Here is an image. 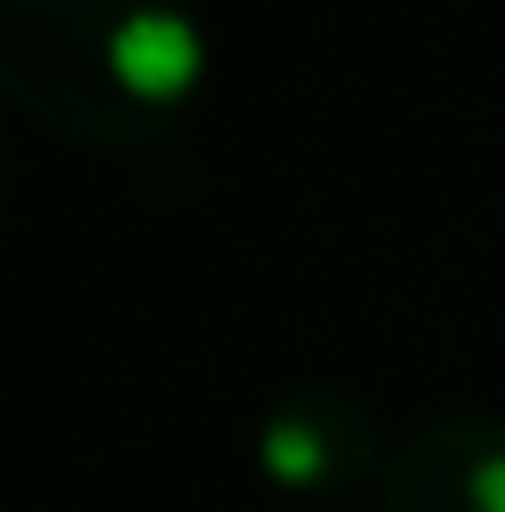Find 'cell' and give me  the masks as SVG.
<instances>
[{
  "instance_id": "7a4b0ae2",
  "label": "cell",
  "mask_w": 505,
  "mask_h": 512,
  "mask_svg": "<svg viewBox=\"0 0 505 512\" xmlns=\"http://www.w3.org/2000/svg\"><path fill=\"white\" fill-rule=\"evenodd\" d=\"M394 512H505V438L439 431L402 461Z\"/></svg>"
},
{
  "instance_id": "6da1fadb",
  "label": "cell",
  "mask_w": 505,
  "mask_h": 512,
  "mask_svg": "<svg viewBox=\"0 0 505 512\" xmlns=\"http://www.w3.org/2000/svg\"><path fill=\"white\" fill-rule=\"evenodd\" d=\"M15 97L90 141H134L201 90V30L179 0H52V23L8 15Z\"/></svg>"
}]
</instances>
